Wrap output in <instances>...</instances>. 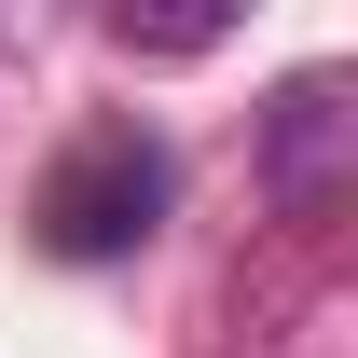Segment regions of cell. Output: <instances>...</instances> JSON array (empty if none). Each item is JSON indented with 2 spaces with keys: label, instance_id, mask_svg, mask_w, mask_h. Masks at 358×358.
I'll use <instances>...</instances> for the list:
<instances>
[{
  "label": "cell",
  "instance_id": "1",
  "mask_svg": "<svg viewBox=\"0 0 358 358\" xmlns=\"http://www.w3.org/2000/svg\"><path fill=\"white\" fill-rule=\"evenodd\" d=\"M166 193H179L166 138H138V124H83V138L42 166V207H28V221H42L55 262H124V248H152Z\"/></svg>",
  "mask_w": 358,
  "mask_h": 358
}]
</instances>
